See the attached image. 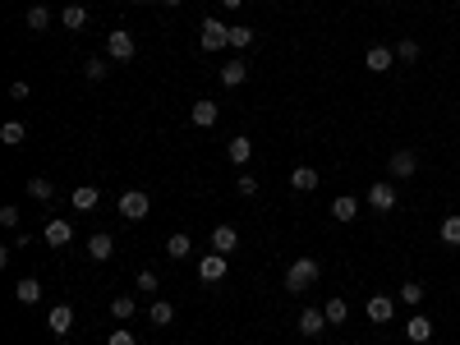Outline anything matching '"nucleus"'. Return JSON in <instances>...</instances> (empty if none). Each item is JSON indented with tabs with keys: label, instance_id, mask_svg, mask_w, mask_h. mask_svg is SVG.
Wrapping results in <instances>:
<instances>
[{
	"label": "nucleus",
	"instance_id": "obj_43",
	"mask_svg": "<svg viewBox=\"0 0 460 345\" xmlns=\"http://www.w3.org/2000/svg\"><path fill=\"white\" fill-rule=\"evenodd\" d=\"M129 5H143V0H129Z\"/></svg>",
	"mask_w": 460,
	"mask_h": 345
},
{
	"label": "nucleus",
	"instance_id": "obj_23",
	"mask_svg": "<svg viewBox=\"0 0 460 345\" xmlns=\"http://www.w3.org/2000/svg\"><path fill=\"white\" fill-rule=\"evenodd\" d=\"M51 28V9L46 5H28V33H46Z\"/></svg>",
	"mask_w": 460,
	"mask_h": 345
},
{
	"label": "nucleus",
	"instance_id": "obj_9",
	"mask_svg": "<svg viewBox=\"0 0 460 345\" xmlns=\"http://www.w3.org/2000/svg\"><path fill=\"white\" fill-rule=\"evenodd\" d=\"M46 327H51L55 336H70V331H74V309H70V304H55V309L46 313Z\"/></svg>",
	"mask_w": 460,
	"mask_h": 345
},
{
	"label": "nucleus",
	"instance_id": "obj_32",
	"mask_svg": "<svg viewBox=\"0 0 460 345\" xmlns=\"http://www.w3.org/2000/svg\"><path fill=\"white\" fill-rule=\"evenodd\" d=\"M83 74H87V78H92V83H102V78H106V74H111V65H106V60H102V55H92V60H87V65H83Z\"/></svg>",
	"mask_w": 460,
	"mask_h": 345
},
{
	"label": "nucleus",
	"instance_id": "obj_10",
	"mask_svg": "<svg viewBox=\"0 0 460 345\" xmlns=\"http://www.w3.org/2000/svg\"><path fill=\"white\" fill-rule=\"evenodd\" d=\"M198 276L208 285H217V281H226V253H208V258L198 262Z\"/></svg>",
	"mask_w": 460,
	"mask_h": 345
},
{
	"label": "nucleus",
	"instance_id": "obj_6",
	"mask_svg": "<svg viewBox=\"0 0 460 345\" xmlns=\"http://www.w3.org/2000/svg\"><path fill=\"white\" fill-rule=\"evenodd\" d=\"M368 207H373V212H396V184L378 180L373 189H368Z\"/></svg>",
	"mask_w": 460,
	"mask_h": 345
},
{
	"label": "nucleus",
	"instance_id": "obj_15",
	"mask_svg": "<svg viewBox=\"0 0 460 345\" xmlns=\"http://www.w3.org/2000/svg\"><path fill=\"white\" fill-rule=\"evenodd\" d=\"M226 156H230L235 166H244V161L253 156V138H249V134H235L230 143H226Z\"/></svg>",
	"mask_w": 460,
	"mask_h": 345
},
{
	"label": "nucleus",
	"instance_id": "obj_5",
	"mask_svg": "<svg viewBox=\"0 0 460 345\" xmlns=\"http://www.w3.org/2000/svg\"><path fill=\"white\" fill-rule=\"evenodd\" d=\"M387 171L396 175V180H410V175L419 171V156L410 152V147H396V152H391V161H387Z\"/></svg>",
	"mask_w": 460,
	"mask_h": 345
},
{
	"label": "nucleus",
	"instance_id": "obj_30",
	"mask_svg": "<svg viewBox=\"0 0 460 345\" xmlns=\"http://www.w3.org/2000/svg\"><path fill=\"white\" fill-rule=\"evenodd\" d=\"M442 244H451V249L460 244V212H451V216L442 221Z\"/></svg>",
	"mask_w": 460,
	"mask_h": 345
},
{
	"label": "nucleus",
	"instance_id": "obj_33",
	"mask_svg": "<svg viewBox=\"0 0 460 345\" xmlns=\"http://www.w3.org/2000/svg\"><path fill=\"white\" fill-rule=\"evenodd\" d=\"M230 46L235 51H249L253 46V28H230Z\"/></svg>",
	"mask_w": 460,
	"mask_h": 345
},
{
	"label": "nucleus",
	"instance_id": "obj_37",
	"mask_svg": "<svg viewBox=\"0 0 460 345\" xmlns=\"http://www.w3.org/2000/svg\"><path fill=\"white\" fill-rule=\"evenodd\" d=\"M235 189H240L244 198H253V193H258V180H253V175H240V180H235Z\"/></svg>",
	"mask_w": 460,
	"mask_h": 345
},
{
	"label": "nucleus",
	"instance_id": "obj_19",
	"mask_svg": "<svg viewBox=\"0 0 460 345\" xmlns=\"http://www.w3.org/2000/svg\"><path fill=\"white\" fill-rule=\"evenodd\" d=\"M318 180L322 175L313 171V166H295V171H290V184H295L299 193H309V189H318Z\"/></svg>",
	"mask_w": 460,
	"mask_h": 345
},
{
	"label": "nucleus",
	"instance_id": "obj_17",
	"mask_svg": "<svg viewBox=\"0 0 460 345\" xmlns=\"http://www.w3.org/2000/svg\"><path fill=\"white\" fill-rule=\"evenodd\" d=\"M405 336L414 341V345H424V341H433V322L424 318V313H414V318L405 322Z\"/></svg>",
	"mask_w": 460,
	"mask_h": 345
},
{
	"label": "nucleus",
	"instance_id": "obj_7",
	"mask_svg": "<svg viewBox=\"0 0 460 345\" xmlns=\"http://www.w3.org/2000/svg\"><path fill=\"white\" fill-rule=\"evenodd\" d=\"M46 244H51V249H65V244H74V225L65 221V216H51V221H46Z\"/></svg>",
	"mask_w": 460,
	"mask_h": 345
},
{
	"label": "nucleus",
	"instance_id": "obj_8",
	"mask_svg": "<svg viewBox=\"0 0 460 345\" xmlns=\"http://www.w3.org/2000/svg\"><path fill=\"white\" fill-rule=\"evenodd\" d=\"M391 65H396V51H391V46H368V55H364L368 74H387Z\"/></svg>",
	"mask_w": 460,
	"mask_h": 345
},
{
	"label": "nucleus",
	"instance_id": "obj_38",
	"mask_svg": "<svg viewBox=\"0 0 460 345\" xmlns=\"http://www.w3.org/2000/svg\"><path fill=\"white\" fill-rule=\"evenodd\" d=\"M28 92H33V87H28L23 78H18V83H9V97H14V102H28Z\"/></svg>",
	"mask_w": 460,
	"mask_h": 345
},
{
	"label": "nucleus",
	"instance_id": "obj_24",
	"mask_svg": "<svg viewBox=\"0 0 460 345\" xmlns=\"http://www.w3.org/2000/svg\"><path fill=\"white\" fill-rule=\"evenodd\" d=\"M23 138H28V129L18 120H5V124H0V143H5V147H18Z\"/></svg>",
	"mask_w": 460,
	"mask_h": 345
},
{
	"label": "nucleus",
	"instance_id": "obj_1",
	"mask_svg": "<svg viewBox=\"0 0 460 345\" xmlns=\"http://www.w3.org/2000/svg\"><path fill=\"white\" fill-rule=\"evenodd\" d=\"M318 276H322V267H318L313 258H295V262L286 267V290H290V294H304L309 285H318Z\"/></svg>",
	"mask_w": 460,
	"mask_h": 345
},
{
	"label": "nucleus",
	"instance_id": "obj_34",
	"mask_svg": "<svg viewBox=\"0 0 460 345\" xmlns=\"http://www.w3.org/2000/svg\"><path fill=\"white\" fill-rule=\"evenodd\" d=\"M419 299H424V285H419V281H405V285H400V304H419Z\"/></svg>",
	"mask_w": 460,
	"mask_h": 345
},
{
	"label": "nucleus",
	"instance_id": "obj_3",
	"mask_svg": "<svg viewBox=\"0 0 460 345\" xmlns=\"http://www.w3.org/2000/svg\"><path fill=\"white\" fill-rule=\"evenodd\" d=\"M106 55H111V60H134V55H139V42H134V33L115 28V33L106 37Z\"/></svg>",
	"mask_w": 460,
	"mask_h": 345
},
{
	"label": "nucleus",
	"instance_id": "obj_36",
	"mask_svg": "<svg viewBox=\"0 0 460 345\" xmlns=\"http://www.w3.org/2000/svg\"><path fill=\"white\" fill-rule=\"evenodd\" d=\"M134 285H139L143 294H152V290H156V272H148V267H143V272H139V281H134Z\"/></svg>",
	"mask_w": 460,
	"mask_h": 345
},
{
	"label": "nucleus",
	"instance_id": "obj_20",
	"mask_svg": "<svg viewBox=\"0 0 460 345\" xmlns=\"http://www.w3.org/2000/svg\"><path fill=\"white\" fill-rule=\"evenodd\" d=\"M14 299H18V304H37V299H42V281H33V276H23V281L14 285Z\"/></svg>",
	"mask_w": 460,
	"mask_h": 345
},
{
	"label": "nucleus",
	"instance_id": "obj_27",
	"mask_svg": "<svg viewBox=\"0 0 460 345\" xmlns=\"http://www.w3.org/2000/svg\"><path fill=\"white\" fill-rule=\"evenodd\" d=\"M51 180H46V175H33V180H28V198H37V203H51Z\"/></svg>",
	"mask_w": 460,
	"mask_h": 345
},
{
	"label": "nucleus",
	"instance_id": "obj_21",
	"mask_svg": "<svg viewBox=\"0 0 460 345\" xmlns=\"http://www.w3.org/2000/svg\"><path fill=\"white\" fill-rule=\"evenodd\" d=\"M97 198H102V193H97L92 189V184H78V189H74V212H92V207H97Z\"/></svg>",
	"mask_w": 460,
	"mask_h": 345
},
{
	"label": "nucleus",
	"instance_id": "obj_42",
	"mask_svg": "<svg viewBox=\"0 0 460 345\" xmlns=\"http://www.w3.org/2000/svg\"><path fill=\"white\" fill-rule=\"evenodd\" d=\"M161 5H171V9H175V5H184V0H161Z\"/></svg>",
	"mask_w": 460,
	"mask_h": 345
},
{
	"label": "nucleus",
	"instance_id": "obj_35",
	"mask_svg": "<svg viewBox=\"0 0 460 345\" xmlns=\"http://www.w3.org/2000/svg\"><path fill=\"white\" fill-rule=\"evenodd\" d=\"M396 60H405V65H414V60H419V42H410V37H405V42H400V46H396Z\"/></svg>",
	"mask_w": 460,
	"mask_h": 345
},
{
	"label": "nucleus",
	"instance_id": "obj_39",
	"mask_svg": "<svg viewBox=\"0 0 460 345\" xmlns=\"http://www.w3.org/2000/svg\"><path fill=\"white\" fill-rule=\"evenodd\" d=\"M0 225H9V230H14V225H18V207H0Z\"/></svg>",
	"mask_w": 460,
	"mask_h": 345
},
{
	"label": "nucleus",
	"instance_id": "obj_28",
	"mask_svg": "<svg viewBox=\"0 0 460 345\" xmlns=\"http://www.w3.org/2000/svg\"><path fill=\"white\" fill-rule=\"evenodd\" d=\"M60 23L70 28V33H78V28L87 23V9L83 5H65V14H60Z\"/></svg>",
	"mask_w": 460,
	"mask_h": 345
},
{
	"label": "nucleus",
	"instance_id": "obj_12",
	"mask_svg": "<svg viewBox=\"0 0 460 345\" xmlns=\"http://www.w3.org/2000/svg\"><path fill=\"white\" fill-rule=\"evenodd\" d=\"M364 313H368V322H391V318H396V299H387V294H373Z\"/></svg>",
	"mask_w": 460,
	"mask_h": 345
},
{
	"label": "nucleus",
	"instance_id": "obj_26",
	"mask_svg": "<svg viewBox=\"0 0 460 345\" xmlns=\"http://www.w3.org/2000/svg\"><path fill=\"white\" fill-rule=\"evenodd\" d=\"M189 249H193V244H189V235H184V230H175L171 240H166V253H171L175 262H180V258H189Z\"/></svg>",
	"mask_w": 460,
	"mask_h": 345
},
{
	"label": "nucleus",
	"instance_id": "obj_13",
	"mask_svg": "<svg viewBox=\"0 0 460 345\" xmlns=\"http://www.w3.org/2000/svg\"><path fill=\"white\" fill-rule=\"evenodd\" d=\"M217 115H221V106H217V102H193L189 120L198 124V129H212V124H217Z\"/></svg>",
	"mask_w": 460,
	"mask_h": 345
},
{
	"label": "nucleus",
	"instance_id": "obj_16",
	"mask_svg": "<svg viewBox=\"0 0 460 345\" xmlns=\"http://www.w3.org/2000/svg\"><path fill=\"white\" fill-rule=\"evenodd\" d=\"M111 253H115V240H111V235H92V240H87V258H92V262H106V258H111Z\"/></svg>",
	"mask_w": 460,
	"mask_h": 345
},
{
	"label": "nucleus",
	"instance_id": "obj_40",
	"mask_svg": "<svg viewBox=\"0 0 460 345\" xmlns=\"http://www.w3.org/2000/svg\"><path fill=\"white\" fill-rule=\"evenodd\" d=\"M106 345H134V336H129V331H111V341H106Z\"/></svg>",
	"mask_w": 460,
	"mask_h": 345
},
{
	"label": "nucleus",
	"instance_id": "obj_22",
	"mask_svg": "<svg viewBox=\"0 0 460 345\" xmlns=\"http://www.w3.org/2000/svg\"><path fill=\"white\" fill-rule=\"evenodd\" d=\"M331 216H336V221H355V216H359V198H350V193H341V198L331 203Z\"/></svg>",
	"mask_w": 460,
	"mask_h": 345
},
{
	"label": "nucleus",
	"instance_id": "obj_11",
	"mask_svg": "<svg viewBox=\"0 0 460 345\" xmlns=\"http://www.w3.org/2000/svg\"><path fill=\"white\" fill-rule=\"evenodd\" d=\"M240 249V235H235V225H217V230H212V253H230Z\"/></svg>",
	"mask_w": 460,
	"mask_h": 345
},
{
	"label": "nucleus",
	"instance_id": "obj_29",
	"mask_svg": "<svg viewBox=\"0 0 460 345\" xmlns=\"http://www.w3.org/2000/svg\"><path fill=\"white\" fill-rule=\"evenodd\" d=\"M134 313H139V304L129 299V294H120V299H111V318H120V322H129Z\"/></svg>",
	"mask_w": 460,
	"mask_h": 345
},
{
	"label": "nucleus",
	"instance_id": "obj_2",
	"mask_svg": "<svg viewBox=\"0 0 460 345\" xmlns=\"http://www.w3.org/2000/svg\"><path fill=\"white\" fill-rule=\"evenodd\" d=\"M120 216H124V221H143V216H152V198L143 189L120 193Z\"/></svg>",
	"mask_w": 460,
	"mask_h": 345
},
{
	"label": "nucleus",
	"instance_id": "obj_41",
	"mask_svg": "<svg viewBox=\"0 0 460 345\" xmlns=\"http://www.w3.org/2000/svg\"><path fill=\"white\" fill-rule=\"evenodd\" d=\"M221 5H226V9H240V5H244V0H221Z\"/></svg>",
	"mask_w": 460,
	"mask_h": 345
},
{
	"label": "nucleus",
	"instance_id": "obj_25",
	"mask_svg": "<svg viewBox=\"0 0 460 345\" xmlns=\"http://www.w3.org/2000/svg\"><path fill=\"white\" fill-rule=\"evenodd\" d=\"M148 322L152 327H166V322H175V304H166V299H156L152 309H148Z\"/></svg>",
	"mask_w": 460,
	"mask_h": 345
},
{
	"label": "nucleus",
	"instance_id": "obj_14",
	"mask_svg": "<svg viewBox=\"0 0 460 345\" xmlns=\"http://www.w3.org/2000/svg\"><path fill=\"white\" fill-rule=\"evenodd\" d=\"M322 327H331L322 309H304L299 313V331H304V336H322Z\"/></svg>",
	"mask_w": 460,
	"mask_h": 345
},
{
	"label": "nucleus",
	"instance_id": "obj_31",
	"mask_svg": "<svg viewBox=\"0 0 460 345\" xmlns=\"http://www.w3.org/2000/svg\"><path fill=\"white\" fill-rule=\"evenodd\" d=\"M322 313H327V322L336 327V322L350 318V304H346V299H327V309H322Z\"/></svg>",
	"mask_w": 460,
	"mask_h": 345
},
{
	"label": "nucleus",
	"instance_id": "obj_4",
	"mask_svg": "<svg viewBox=\"0 0 460 345\" xmlns=\"http://www.w3.org/2000/svg\"><path fill=\"white\" fill-rule=\"evenodd\" d=\"M198 46H203V51H226V46H230V28L217 23V18H208L203 33H198Z\"/></svg>",
	"mask_w": 460,
	"mask_h": 345
},
{
	"label": "nucleus",
	"instance_id": "obj_18",
	"mask_svg": "<svg viewBox=\"0 0 460 345\" xmlns=\"http://www.w3.org/2000/svg\"><path fill=\"white\" fill-rule=\"evenodd\" d=\"M244 78H249V60H226L221 65V83L226 87H240Z\"/></svg>",
	"mask_w": 460,
	"mask_h": 345
}]
</instances>
